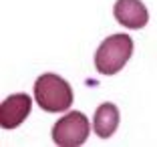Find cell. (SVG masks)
<instances>
[{
	"label": "cell",
	"instance_id": "obj_3",
	"mask_svg": "<svg viewBox=\"0 0 157 147\" xmlns=\"http://www.w3.org/2000/svg\"><path fill=\"white\" fill-rule=\"evenodd\" d=\"M89 137V119L81 111H71L52 127V141L60 147H78Z\"/></svg>",
	"mask_w": 157,
	"mask_h": 147
},
{
	"label": "cell",
	"instance_id": "obj_4",
	"mask_svg": "<svg viewBox=\"0 0 157 147\" xmlns=\"http://www.w3.org/2000/svg\"><path fill=\"white\" fill-rule=\"evenodd\" d=\"M30 109H33V99L26 93H16V95L6 97L0 105V125H2V129H16L28 117Z\"/></svg>",
	"mask_w": 157,
	"mask_h": 147
},
{
	"label": "cell",
	"instance_id": "obj_6",
	"mask_svg": "<svg viewBox=\"0 0 157 147\" xmlns=\"http://www.w3.org/2000/svg\"><path fill=\"white\" fill-rule=\"evenodd\" d=\"M93 127L95 133L101 139L111 137L119 127V109L113 103H103L101 107H97L95 117H93Z\"/></svg>",
	"mask_w": 157,
	"mask_h": 147
},
{
	"label": "cell",
	"instance_id": "obj_5",
	"mask_svg": "<svg viewBox=\"0 0 157 147\" xmlns=\"http://www.w3.org/2000/svg\"><path fill=\"white\" fill-rule=\"evenodd\" d=\"M113 14L123 26L143 28L149 20V12L141 0H117L113 6Z\"/></svg>",
	"mask_w": 157,
	"mask_h": 147
},
{
	"label": "cell",
	"instance_id": "obj_2",
	"mask_svg": "<svg viewBox=\"0 0 157 147\" xmlns=\"http://www.w3.org/2000/svg\"><path fill=\"white\" fill-rule=\"evenodd\" d=\"M131 55H133V38L129 34H125V32L111 34L97 48L95 67H97V71L101 75L111 77V75L119 73L125 64H127Z\"/></svg>",
	"mask_w": 157,
	"mask_h": 147
},
{
	"label": "cell",
	"instance_id": "obj_1",
	"mask_svg": "<svg viewBox=\"0 0 157 147\" xmlns=\"http://www.w3.org/2000/svg\"><path fill=\"white\" fill-rule=\"evenodd\" d=\"M34 99L38 107L48 113H63L73 105V89L63 77L44 73L34 83Z\"/></svg>",
	"mask_w": 157,
	"mask_h": 147
}]
</instances>
